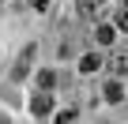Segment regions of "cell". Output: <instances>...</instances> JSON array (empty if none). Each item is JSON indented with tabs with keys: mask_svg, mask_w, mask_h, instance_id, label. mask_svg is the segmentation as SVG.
<instances>
[{
	"mask_svg": "<svg viewBox=\"0 0 128 124\" xmlns=\"http://www.w3.org/2000/svg\"><path fill=\"white\" fill-rule=\"evenodd\" d=\"M30 113H34V117H49V113H53V94H49V90L34 94V98H30Z\"/></svg>",
	"mask_w": 128,
	"mask_h": 124,
	"instance_id": "1",
	"label": "cell"
},
{
	"mask_svg": "<svg viewBox=\"0 0 128 124\" xmlns=\"http://www.w3.org/2000/svg\"><path fill=\"white\" fill-rule=\"evenodd\" d=\"M30 56H34V45H26V49L19 53V60H15V72H12L15 79H23V75L30 72Z\"/></svg>",
	"mask_w": 128,
	"mask_h": 124,
	"instance_id": "2",
	"label": "cell"
},
{
	"mask_svg": "<svg viewBox=\"0 0 128 124\" xmlns=\"http://www.w3.org/2000/svg\"><path fill=\"white\" fill-rule=\"evenodd\" d=\"M109 68H113V75H128V49H120V53H113V60H109Z\"/></svg>",
	"mask_w": 128,
	"mask_h": 124,
	"instance_id": "3",
	"label": "cell"
},
{
	"mask_svg": "<svg viewBox=\"0 0 128 124\" xmlns=\"http://www.w3.org/2000/svg\"><path fill=\"white\" fill-rule=\"evenodd\" d=\"M98 68H102V56H98V53H87V56L79 60V72H83V75H94Z\"/></svg>",
	"mask_w": 128,
	"mask_h": 124,
	"instance_id": "4",
	"label": "cell"
},
{
	"mask_svg": "<svg viewBox=\"0 0 128 124\" xmlns=\"http://www.w3.org/2000/svg\"><path fill=\"white\" fill-rule=\"evenodd\" d=\"M102 94H106V102H109V105H117V102H124V87H120L117 79H113V83H106V90H102Z\"/></svg>",
	"mask_w": 128,
	"mask_h": 124,
	"instance_id": "5",
	"label": "cell"
},
{
	"mask_svg": "<svg viewBox=\"0 0 128 124\" xmlns=\"http://www.w3.org/2000/svg\"><path fill=\"white\" fill-rule=\"evenodd\" d=\"M94 38H98V45H113V41H117V23H113V26H98Z\"/></svg>",
	"mask_w": 128,
	"mask_h": 124,
	"instance_id": "6",
	"label": "cell"
},
{
	"mask_svg": "<svg viewBox=\"0 0 128 124\" xmlns=\"http://www.w3.org/2000/svg\"><path fill=\"white\" fill-rule=\"evenodd\" d=\"M98 11H102L98 0H79V15H83V19H98Z\"/></svg>",
	"mask_w": 128,
	"mask_h": 124,
	"instance_id": "7",
	"label": "cell"
},
{
	"mask_svg": "<svg viewBox=\"0 0 128 124\" xmlns=\"http://www.w3.org/2000/svg\"><path fill=\"white\" fill-rule=\"evenodd\" d=\"M53 83H56V75H53V72H42V75H38V87H42V90H49Z\"/></svg>",
	"mask_w": 128,
	"mask_h": 124,
	"instance_id": "8",
	"label": "cell"
},
{
	"mask_svg": "<svg viewBox=\"0 0 128 124\" xmlns=\"http://www.w3.org/2000/svg\"><path fill=\"white\" fill-rule=\"evenodd\" d=\"M117 30H128V11H124V8L117 11Z\"/></svg>",
	"mask_w": 128,
	"mask_h": 124,
	"instance_id": "9",
	"label": "cell"
},
{
	"mask_svg": "<svg viewBox=\"0 0 128 124\" xmlns=\"http://www.w3.org/2000/svg\"><path fill=\"white\" fill-rule=\"evenodd\" d=\"M30 4H34V8H38V11H45V0H30Z\"/></svg>",
	"mask_w": 128,
	"mask_h": 124,
	"instance_id": "10",
	"label": "cell"
}]
</instances>
